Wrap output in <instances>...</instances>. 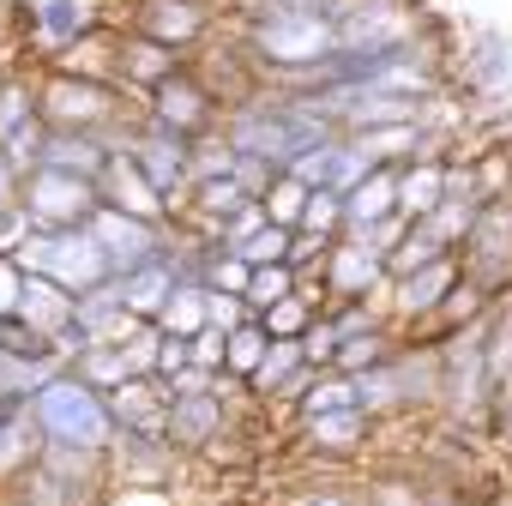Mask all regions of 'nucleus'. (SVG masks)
Wrapping results in <instances>:
<instances>
[{
  "label": "nucleus",
  "mask_w": 512,
  "mask_h": 506,
  "mask_svg": "<svg viewBox=\"0 0 512 506\" xmlns=\"http://www.w3.org/2000/svg\"><path fill=\"white\" fill-rule=\"evenodd\" d=\"M320 284H326L332 302H380L386 284H392V266H386V253H380V247H368L362 235L344 229V235L326 247Z\"/></svg>",
  "instance_id": "10"
},
{
  "label": "nucleus",
  "mask_w": 512,
  "mask_h": 506,
  "mask_svg": "<svg viewBox=\"0 0 512 506\" xmlns=\"http://www.w3.org/2000/svg\"><path fill=\"white\" fill-rule=\"evenodd\" d=\"M73 302H79V296H73V290H61L55 278H31V284H25V302H19V320L55 344V332L73 320Z\"/></svg>",
  "instance_id": "27"
},
{
  "label": "nucleus",
  "mask_w": 512,
  "mask_h": 506,
  "mask_svg": "<svg viewBox=\"0 0 512 506\" xmlns=\"http://www.w3.org/2000/svg\"><path fill=\"white\" fill-rule=\"evenodd\" d=\"M296 290H302V272H296L290 260H278V266H253V278H247V308L266 314L272 302H284V296H296Z\"/></svg>",
  "instance_id": "32"
},
{
  "label": "nucleus",
  "mask_w": 512,
  "mask_h": 506,
  "mask_svg": "<svg viewBox=\"0 0 512 506\" xmlns=\"http://www.w3.org/2000/svg\"><path fill=\"white\" fill-rule=\"evenodd\" d=\"M422 223H428L452 253H458V247H464V235H470V223H476V205H470V199H440Z\"/></svg>",
  "instance_id": "39"
},
{
  "label": "nucleus",
  "mask_w": 512,
  "mask_h": 506,
  "mask_svg": "<svg viewBox=\"0 0 512 506\" xmlns=\"http://www.w3.org/2000/svg\"><path fill=\"white\" fill-rule=\"evenodd\" d=\"M97 199L115 205V211H133V217H145V223H175L169 193L133 163V151H115V157L103 163V175H97Z\"/></svg>",
  "instance_id": "17"
},
{
  "label": "nucleus",
  "mask_w": 512,
  "mask_h": 506,
  "mask_svg": "<svg viewBox=\"0 0 512 506\" xmlns=\"http://www.w3.org/2000/svg\"><path fill=\"white\" fill-rule=\"evenodd\" d=\"M43 121V67H0V145Z\"/></svg>",
  "instance_id": "21"
},
{
  "label": "nucleus",
  "mask_w": 512,
  "mask_h": 506,
  "mask_svg": "<svg viewBox=\"0 0 512 506\" xmlns=\"http://www.w3.org/2000/svg\"><path fill=\"white\" fill-rule=\"evenodd\" d=\"M217 19H223L217 0H127V13H121L127 31H139V37L187 55V61L217 37Z\"/></svg>",
  "instance_id": "6"
},
{
  "label": "nucleus",
  "mask_w": 512,
  "mask_h": 506,
  "mask_svg": "<svg viewBox=\"0 0 512 506\" xmlns=\"http://www.w3.org/2000/svg\"><path fill=\"white\" fill-rule=\"evenodd\" d=\"M187 344H193V362H199V368H211V374H223V362H229V332H217V326H205V332H193Z\"/></svg>",
  "instance_id": "47"
},
{
  "label": "nucleus",
  "mask_w": 512,
  "mask_h": 506,
  "mask_svg": "<svg viewBox=\"0 0 512 506\" xmlns=\"http://www.w3.org/2000/svg\"><path fill=\"white\" fill-rule=\"evenodd\" d=\"M482 145H512V97L482 121Z\"/></svg>",
  "instance_id": "51"
},
{
  "label": "nucleus",
  "mask_w": 512,
  "mask_h": 506,
  "mask_svg": "<svg viewBox=\"0 0 512 506\" xmlns=\"http://www.w3.org/2000/svg\"><path fill=\"white\" fill-rule=\"evenodd\" d=\"M235 145H229V133L217 127V133H199L193 139V181H223V175H235Z\"/></svg>",
  "instance_id": "36"
},
{
  "label": "nucleus",
  "mask_w": 512,
  "mask_h": 506,
  "mask_svg": "<svg viewBox=\"0 0 512 506\" xmlns=\"http://www.w3.org/2000/svg\"><path fill=\"white\" fill-rule=\"evenodd\" d=\"M362 500L368 506H434V488L422 482V476H374L368 488H362Z\"/></svg>",
  "instance_id": "35"
},
{
  "label": "nucleus",
  "mask_w": 512,
  "mask_h": 506,
  "mask_svg": "<svg viewBox=\"0 0 512 506\" xmlns=\"http://www.w3.org/2000/svg\"><path fill=\"white\" fill-rule=\"evenodd\" d=\"M458 266H464L476 284H488L494 296L512 290V193L476 205V223H470V235H464V247H458Z\"/></svg>",
  "instance_id": "8"
},
{
  "label": "nucleus",
  "mask_w": 512,
  "mask_h": 506,
  "mask_svg": "<svg viewBox=\"0 0 512 506\" xmlns=\"http://www.w3.org/2000/svg\"><path fill=\"white\" fill-rule=\"evenodd\" d=\"M229 428H241L235 422V410H229V398L217 392V386H205V392H175L169 398V422H163V434L187 452V458H199L211 440H223Z\"/></svg>",
  "instance_id": "16"
},
{
  "label": "nucleus",
  "mask_w": 512,
  "mask_h": 506,
  "mask_svg": "<svg viewBox=\"0 0 512 506\" xmlns=\"http://www.w3.org/2000/svg\"><path fill=\"white\" fill-rule=\"evenodd\" d=\"M121 350H127V362H133V374H157V350H163V326H157V320H145V326H139V332H133V338H127Z\"/></svg>",
  "instance_id": "43"
},
{
  "label": "nucleus",
  "mask_w": 512,
  "mask_h": 506,
  "mask_svg": "<svg viewBox=\"0 0 512 506\" xmlns=\"http://www.w3.org/2000/svg\"><path fill=\"white\" fill-rule=\"evenodd\" d=\"M31 416L43 428V440L55 446H85V452H109V440L121 434L109 392H97L91 380H79L73 368H55L37 392H31Z\"/></svg>",
  "instance_id": "2"
},
{
  "label": "nucleus",
  "mask_w": 512,
  "mask_h": 506,
  "mask_svg": "<svg viewBox=\"0 0 512 506\" xmlns=\"http://www.w3.org/2000/svg\"><path fill=\"white\" fill-rule=\"evenodd\" d=\"M109 410H115L121 428L163 434V422H169V386H163L157 374H133V380H121V386L109 392Z\"/></svg>",
  "instance_id": "20"
},
{
  "label": "nucleus",
  "mask_w": 512,
  "mask_h": 506,
  "mask_svg": "<svg viewBox=\"0 0 512 506\" xmlns=\"http://www.w3.org/2000/svg\"><path fill=\"white\" fill-rule=\"evenodd\" d=\"M308 193H314V187H308V181H296V175L284 169V175L260 193V205H266V217H272V223L296 229V223H302V211H308Z\"/></svg>",
  "instance_id": "34"
},
{
  "label": "nucleus",
  "mask_w": 512,
  "mask_h": 506,
  "mask_svg": "<svg viewBox=\"0 0 512 506\" xmlns=\"http://www.w3.org/2000/svg\"><path fill=\"white\" fill-rule=\"evenodd\" d=\"M350 235H362L368 247H380V253H392L404 235H410V217L404 211H392V217H380V223H368V229H350Z\"/></svg>",
  "instance_id": "49"
},
{
  "label": "nucleus",
  "mask_w": 512,
  "mask_h": 506,
  "mask_svg": "<svg viewBox=\"0 0 512 506\" xmlns=\"http://www.w3.org/2000/svg\"><path fill=\"white\" fill-rule=\"evenodd\" d=\"M19 25H25V61L49 67L61 49H73L79 37H91L103 25V7L97 0H25Z\"/></svg>",
  "instance_id": "9"
},
{
  "label": "nucleus",
  "mask_w": 512,
  "mask_h": 506,
  "mask_svg": "<svg viewBox=\"0 0 512 506\" xmlns=\"http://www.w3.org/2000/svg\"><path fill=\"white\" fill-rule=\"evenodd\" d=\"M127 151H133V163L169 193V205H175V217H181V205H187V193H193V139L157 127L151 115H139V133H133Z\"/></svg>",
  "instance_id": "12"
},
{
  "label": "nucleus",
  "mask_w": 512,
  "mask_h": 506,
  "mask_svg": "<svg viewBox=\"0 0 512 506\" xmlns=\"http://www.w3.org/2000/svg\"><path fill=\"white\" fill-rule=\"evenodd\" d=\"M458 253H440V260H428V266H416V272H404V278H392L386 284V296H380V308H386V320L410 338L416 326H428L434 314H440V302H446V290L458 284Z\"/></svg>",
  "instance_id": "11"
},
{
  "label": "nucleus",
  "mask_w": 512,
  "mask_h": 506,
  "mask_svg": "<svg viewBox=\"0 0 512 506\" xmlns=\"http://www.w3.org/2000/svg\"><path fill=\"white\" fill-rule=\"evenodd\" d=\"M115 284H121V302H127L139 320H157V314H163V302L175 296L181 272H175V260H169V253H157V260H145V266L121 272Z\"/></svg>",
  "instance_id": "24"
},
{
  "label": "nucleus",
  "mask_w": 512,
  "mask_h": 506,
  "mask_svg": "<svg viewBox=\"0 0 512 506\" xmlns=\"http://www.w3.org/2000/svg\"><path fill=\"white\" fill-rule=\"evenodd\" d=\"M235 37L247 43L253 67L266 73V85L302 79V73H314V67L338 49L332 13L290 7V0H241V25H235Z\"/></svg>",
  "instance_id": "1"
},
{
  "label": "nucleus",
  "mask_w": 512,
  "mask_h": 506,
  "mask_svg": "<svg viewBox=\"0 0 512 506\" xmlns=\"http://www.w3.org/2000/svg\"><path fill=\"white\" fill-rule=\"evenodd\" d=\"M440 253H452L428 223H410V235L386 253V266H392V278H404V272H416V266H428V260H440Z\"/></svg>",
  "instance_id": "33"
},
{
  "label": "nucleus",
  "mask_w": 512,
  "mask_h": 506,
  "mask_svg": "<svg viewBox=\"0 0 512 506\" xmlns=\"http://www.w3.org/2000/svg\"><path fill=\"white\" fill-rule=\"evenodd\" d=\"M266 350H272V332L260 326V314H253L247 326H235V332H229V362H223V374L253 380V368L266 362Z\"/></svg>",
  "instance_id": "31"
},
{
  "label": "nucleus",
  "mask_w": 512,
  "mask_h": 506,
  "mask_svg": "<svg viewBox=\"0 0 512 506\" xmlns=\"http://www.w3.org/2000/svg\"><path fill=\"white\" fill-rule=\"evenodd\" d=\"M278 506H368V500H362V494H350V488H326V482H314V488L284 494Z\"/></svg>",
  "instance_id": "48"
},
{
  "label": "nucleus",
  "mask_w": 512,
  "mask_h": 506,
  "mask_svg": "<svg viewBox=\"0 0 512 506\" xmlns=\"http://www.w3.org/2000/svg\"><path fill=\"white\" fill-rule=\"evenodd\" d=\"M290 241H296V229L266 223L260 235H253V241L241 247V260H247V266H278V260H290Z\"/></svg>",
  "instance_id": "40"
},
{
  "label": "nucleus",
  "mask_w": 512,
  "mask_h": 506,
  "mask_svg": "<svg viewBox=\"0 0 512 506\" xmlns=\"http://www.w3.org/2000/svg\"><path fill=\"white\" fill-rule=\"evenodd\" d=\"M139 109H145L157 127L199 139V133H217V127H223V109H229V103H223V97H217V85L187 61V67H181V73H169V79H163Z\"/></svg>",
  "instance_id": "7"
},
{
  "label": "nucleus",
  "mask_w": 512,
  "mask_h": 506,
  "mask_svg": "<svg viewBox=\"0 0 512 506\" xmlns=\"http://www.w3.org/2000/svg\"><path fill=\"white\" fill-rule=\"evenodd\" d=\"M103 506H175V488H151V482H109Z\"/></svg>",
  "instance_id": "42"
},
{
  "label": "nucleus",
  "mask_w": 512,
  "mask_h": 506,
  "mask_svg": "<svg viewBox=\"0 0 512 506\" xmlns=\"http://www.w3.org/2000/svg\"><path fill=\"white\" fill-rule=\"evenodd\" d=\"M187 362H193V344H187V338H175V332H163V350H157V380L181 374Z\"/></svg>",
  "instance_id": "50"
},
{
  "label": "nucleus",
  "mask_w": 512,
  "mask_h": 506,
  "mask_svg": "<svg viewBox=\"0 0 512 506\" xmlns=\"http://www.w3.org/2000/svg\"><path fill=\"white\" fill-rule=\"evenodd\" d=\"M446 85L464 91L476 103V127L512 97V37L500 25H476L464 31V43H452V61H446Z\"/></svg>",
  "instance_id": "4"
},
{
  "label": "nucleus",
  "mask_w": 512,
  "mask_h": 506,
  "mask_svg": "<svg viewBox=\"0 0 512 506\" xmlns=\"http://www.w3.org/2000/svg\"><path fill=\"white\" fill-rule=\"evenodd\" d=\"M302 428V446L320 452V458H356L374 434V416L362 404H344V410H320V416H296Z\"/></svg>",
  "instance_id": "19"
},
{
  "label": "nucleus",
  "mask_w": 512,
  "mask_h": 506,
  "mask_svg": "<svg viewBox=\"0 0 512 506\" xmlns=\"http://www.w3.org/2000/svg\"><path fill=\"white\" fill-rule=\"evenodd\" d=\"M296 229L338 241V235L350 229V223H344V193H332V187H314V193H308V211H302V223H296Z\"/></svg>",
  "instance_id": "37"
},
{
  "label": "nucleus",
  "mask_w": 512,
  "mask_h": 506,
  "mask_svg": "<svg viewBox=\"0 0 512 506\" xmlns=\"http://www.w3.org/2000/svg\"><path fill=\"white\" fill-rule=\"evenodd\" d=\"M109 482H151V488H175V470H181V446L169 434H139V428H121L109 440Z\"/></svg>",
  "instance_id": "15"
},
{
  "label": "nucleus",
  "mask_w": 512,
  "mask_h": 506,
  "mask_svg": "<svg viewBox=\"0 0 512 506\" xmlns=\"http://www.w3.org/2000/svg\"><path fill=\"white\" fill-rule=\"evenodd\" d=\"M440 199H446V157H410V163H398V211L410 223H422Z\"/></svg>",
  "instance_id": "26"
},
{
  "label": "nucleus",
  "mask_w": 512,
  "mask_h": 506,
  "mask_svg": "<svg viewBox=\"0 0 512 506\" xmlns=\"http://www.w3.org/2000/svg\"><path fill=\"white\" fill-rule=\"evenodd\" d=\"M37 458H43V428H37L31 398H25V404H13L7 416H0V488L19 482Z\"/></svg>",
  "instance_id": "23"
},
{
  "label": "nucleus",
  "mask_w": 512,
  "mask_h": 506,
  "mask_svg": "<svg viewBox=\"0 0 512 506\" xmlns=\"http://www.w3.org/2000/svg\"><path fill=\"white\" fill-rule=\"evenodd\" d=\"M13 260L25 266V278H55V284L73 290V296H85V290H97V284L115 278L103 241L91 235V223H79V229H37V235L13 253Z\"/></svg>",
  "instance_id": "3"
},
{
  "label": "nucleus",
  "mask_w": 512,
  "mask_h": 506,
  "mask_svg": "<svg viewBox=\"0 0 512 506\" xmlns=\"http://www.w3.org/2000/svg\"><path fill=\"white\" fill-rule=\"evenodd\" d=\"M139 103L115 85V79H91V73H61L43 67V121L49 127H73V133H103L121 115H133Z\"/></svg>",
  "instance_id": "5"
},
{
  "label": "nucleus",
  "mask_w": 512,
  "mask_h": 506,
  "mask_svg": "<svg viewBox=\"0 0 512 506\" xmlns=\"http://www.w3.org/2000/svg\"><path fill=\"white\" fill-rule=\"evenodd\" d=\"M25 266L13 260V253H0V320H13L19 314V302H25Z\"/></svg>",
  "instance_id": "44"
},
{
  "label": "nucleus",
  "mask_w": 512,
  "mask_h": 506,
  "mask_svg": "<svg viewBox=\"0 0 512 506\" xmlns=\"http://www.w3.org/2000/svg\"><path fill=\"white\" fill-rule=\"evenodd\" d=\"M205 320H211L217 332H235V326L253 320V308H247V296H235V290H205Z\"/></svg>",
  "instance_id": "41"
},
{
  "label": "nucleus",
  "mask_w": 512,
  "mask_h": 506,
  "mask_svg": "<svg viewBox=\"0 0 512 506\" xmlns=\"http://www.w3.org/2000/svg\"><path fill=\"white\" fill-rule=\"evenodd\" d=\"M31 235H37V223H31V211H25V199L0 211V253H19Z\"/></svg>",
  "instance_id": "46"
},
{
  "label": "nucleus",
  "mask_w": 512,
  "mask_h": 506,
  "mask_svg": "<svg viewBox=\"0 0 512 506\" xmlns=\"http://www.w3.org/2000/svg\"><path fill=\"white\" fill-rule=\"evenodd\" d=\"M25 199V175L7 163V151H0V211H7V205H19Z\"/></svg>",
  "instance_id": "52"
},
{
  "label": "nucleus",
  "mask_w": 512,
  "mask_h": 506,
  "mask_svg": "<svg viewBox=\"0 0 512 506\" xmlns=\"http://www.w3.org/2000/svg\"><path fill=\"white\" fill-rule=\"evenodd\" d=\"M398 211V163H374L350 193H344V223L350 229H368V223H380V217H392Z\"/></svg>",
  "instance_id": "25"
},
{
  "label": "nucleus",
  "mask_w": 512,
  "mask_h": 506,
  "mask_svg": "<svg viewBox=\"0 0 512 506\" xmlns=\"http://www.w3.org/2000/svg\"><path fill=\"white\" fill-rule=\"evenodd\" d=\"M181 67H187V55H175V49H163V43L127 31V25H115V85H121L133 103H145V97H151L169 73H181Z\"/></svg>",
  "instance_id": "18"
},
{
  "label": "nucleus",
  "mask_w": 512,
  "mask_h": 506,
  "mask_svg": "<svg viewBox=\"0 0 512 506\" xmlns=\"http://www.w3.org/2000/svg\"><path fill=\"white\" fill-rule=\"evenodd\" d=\"M109 157H115V151H109V139H103V133L49 127V139H43V163H37V169H67V175H85V181H97Z\"/></svg>",
  "instance_id": "22"
},
{
  "label": "nucleus",
  "mask_w": 512,
  "mask_h": 506,
  "mask_svg": "<svg viewBox=\"0 0 512 506\" xmlns=\"http://www.w3.org/2000/svg\"><path fill=\"white\" fill-rule=\"evenodd\" d=\"M302 350H308V362H314V368H332V362H338V332L326 326V308H320V314H314V326L302 332Z\"/></svg>",
  "instance_id": "45"
},
{
  "label": "nucleus",
  "mask_w": 512,
  "mask_h": 506,
  "mask_svg": "<svg viewBox=\"0 0 512 506\" xmlns=\"http://www.w3.org/2000/svg\"><path fill=\"white\" fill-rule=\"evenodd\" d=\"M97 205H103L97 181H85V175H67V169L25 175V211L37 229H79V223H91Z\"/></svg>",
  "instance_id": "13"
},
{
  "label": "nucleus",
  "mask_w": 512,
  "mask_h": 506,
  "mask_svg": "<svg viewBox=\"0 0 512 506\" xmlns=\"http://www.w3.org/2000/svg\"><path fill=\"white\" fill-rule=\"evenodd\" d=\"M157 326H163V332H175V338L205 332V326H211V320H205V284H175V296L163 302Z\"/></svg>",
  "instance_id": "30"
},
{
  "label": "nucleus",
  "mask_w": 512,
  "mask_h": 506,
  "mask_svg": "<svg viewBox=\"0 0 512 506\" xmlns=\"http://www.w3.org/2000/svg\"><path fill=\"white\" fill-rule=\"evenodd\" d=\"M79 380H91L97 392H115L121 380H133V362H127V350L121 344H109V338H97V344H85L73 362H67Z\"/></svg>",
  "instance_id": "28"
},
{
  "label": "nucleus",
  "mask_w": 512,
  "mask_h": 506,
  "mask_svg": "<svg viewBox=\"0 0 512 506\" xmlns=\"http://www.w3.org/2000/svg\"><path fill=\"white\" fill-rule=\"evenodd\" d=\"M326 326H332V332H338V344H344V338H362V332L392 326V320H386V308H380V302H326Z\"/></svg>",
  "instance_id": "38"
},
{
  "label": "nucleus",
  "mask_w": 512,
  "mask_h": 506,
  "mask_svg": "<svg viewBox=\"0 0 512 506\" xmlns=\"http://www.w3.org/2000/svg\"><path fill=\"white\" fill-rule=\"evenodd\" d=\"M344 404H362V392H356V374L320 368V374H314V386L296 398V416H320V410H344Z\"/></svg>",
  "instance_id": "29"
},
{
  "label": "nucleus",
  "mask_w": 512,
  "mask_h": 506,
  "mask_svg": "<svg viewBox=\"0 0 512 506\" xmlns=\"http://www.w3.org/2000/svg\"><path fill=\"white\" fill-rule=\"evenodd\" d=\"M91 235L103 241V253H109V272L121 278V272H133V266L157 260V253H169V241H175V223H145V217H133V211L97 205V211H91Z\"/></svg>",
  "instance_id": "14"
}]
</instances>
